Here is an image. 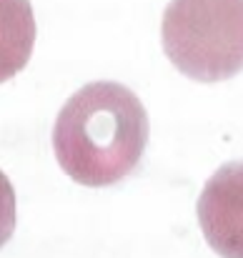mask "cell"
Wrapping results in <instances>:
<instances>
[{
	"label": "cell",
	"instance_id": "cell-3",
	"mask_svg": "<svg viewBox=\"0 0 243 258\" xmlns=\"http://www.w3.org/2000/svg\"><path fill=\"white\" fill-rule=\"evenodd\" d=\"M198 223L221 258H243V161L213 173L198 198Z\"/></svg>",
	"mask_w": 243,
	"mask_h": 258
},
{
	"label": "cell",
	"instance_id": "cell-5",
	"mask_svg": "<svg viewBox=\"0 0 243 258\" xmlns=\"http://www.w3.org/2000/svg\"><path fill=\"white\" fill-rule=\"evenodd\" d=\"M18 221V208H15V190L8 180V175L0 171V248L10 241Z\"/></svg>",
	"mask_w": 243,
	"mask_h": 258
},
{
	"label": "cell",
	"instance_id": "cell-1",
	"mask_svg": "<svg viewBox=\"0 0 243 258\" xmlns=\"http://www.w3.org/2000/svg\"><path fill=\"white\" fill-rule=\"evenodd\" d=\"M148 143V115L131 88L110 81L83 86L60 108L53 151L76 183L100 188L138 168Z\"/></svg>",
	"mask_w": 243,
	"mask_h": 258
},
{
	"label": "cell",
	"instance_id": "cell-4",
	"mask_svg": "<svg viewBox=\"0 0 243 258\" xmlns=\"http://www.w3.org/2000/svg\"><path fill=\"white\" fill-rule=\"evenodd\" d=\"M35 45V15L30 0H0V83L18 76Z\"/></svg>",
	"mask_w": 243,
	"mask_h": 258
},
{
	"label": "cell",
	"instance_id": "cell-2",
	"mask_svg": "<svg viewBox=\"0 0 243 258\" xmlns=\"http://www.w3.org/2000/svg\"><path fill=\"white\" fill-rule=\"evenodd\" d=\"M161 38L183 76L201 83L228 81L243 71V0H170Z\"/></svg>",
	"mask_w": 243,
	"mask_h": 258
}]
</instances>
